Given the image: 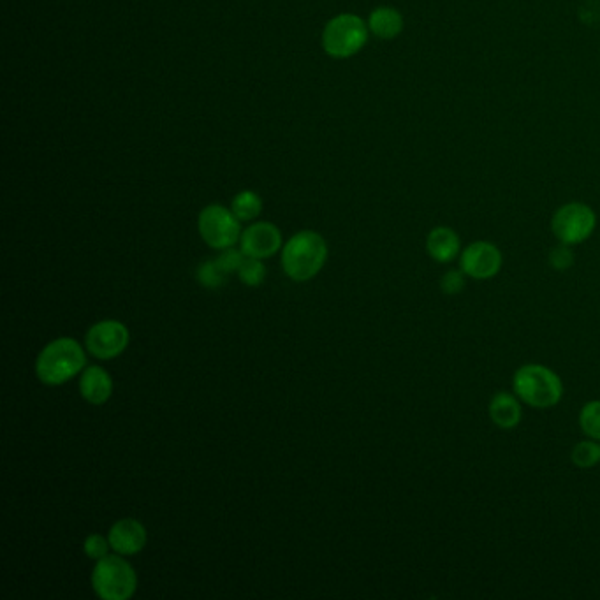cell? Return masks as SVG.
<instances>
[{
  "label": "cell",
  "mask_w": 600,
  "mask_h": 600,
  "mask_svg": "<svg viewBox=\"0 0 600 600\" xmlns=\"http://www.w3.org/2000/svg\"><path fill=\"white\" fill-rule=\"evenodd\" d=\"M87 365V354L78 340L62 337L39 352L36 375L46 386H62L80 375Z\"/></svg>",
  "instance_id": "obj_1"
},
{
  "label": "cell",
  "mask_w": 600,
  "mask_h": 600,
  "mask_svg": "<svg viewBox=\"0 0 600 600\" xmlns=\"http://www.w3.org/2000/svg\"><path fill=\"white\" fill-rule=\"evenodd\" d=\"M328 261V243L315 231H300L282 249V270L293 282H308Z\"/></svg>",
  "instance_id": "obj_2"
},
{
  "label": "cell",
  "mask_w": 600,
  "mask_h": 600,
  "mask_svg": "<svg viewBox=\"0 0 600 600\" xmlns=\"http://www.w3.org/2000/svg\"><path fill=\"white\" fill-rule=\"evenodd\" d=\"M514 395L532 409L557 407L564 396V382L548 366L528 363L516 370L513 377Z\"/></svg>",
  "instance_id": "obj_3"
},
{
  "label": "cell",
  "mask_w": 600,
  "mask_h": 600,
  "mask_svg": "<svg viewBox=\"0 0 600 600\" xmlns=\"http://www.w3.org/2000/svg\"><path fill=\"white\" fill-rule=\"evenodd\" d=\"M92 588L99 599L129 600L138 590V576L122 555H108L96 562Z\"/></svg>",
  "instance_id": "obj_4"
},
{
  "label": "cell",
  "mask_w": 600,
  "mask_h": 600,
  "mask_svg": "<svg viewBox=\"0 0 600 600\" xmlns=\"http://www.w3.org/2000/svg\"><path fill=\"white\" fill-rule=\"evenodd\" d=\"M368 23L358 15L344 13L328 22L322 32V48L335 59H349L361 52L368 41Z\"/></svg>",
  "instance_id": "obj_5"
},
{
  "label": "cell",
  "mask_w": 600,
  "mask_h": 600,
  "mask_svg": "<svg viewBox=\"0 0 600 600\" xmlns=\"http://www.w3.org/2000/svg\"><path fill=\"white\" fill-rule=\"evenodd\" d=\"M199 235L215 250L233 249L242 238L240 220L226 206L208 205L198 217Z\"/></svg>",
  "instance_id": "obj_6"
},
{
  "label": "cell",
  "mask_w": 600,
  "mask_h": 600,
  "mask_svg": "<svg viewBox=\"0 0 600 600\" xmlns=\"http://www.w3.org/2000/svg\"><path fill=\"white\" fill-rule=\"evenodd\" d=\"M597 227V215L585 203H567L560 206L553 219L551 231L558 242L565 245H579L593 235Z\"/></svg>",
  "instance_id": "obj_7"
},
{
  "label": "cell",
  "mask_w": 600,
  "mask_h": 600,
  "mask_svg": "<svg viewBox=\"0 0 600 600\" xmlns=\"http://www.w3.org/2000/svg\"><path fill=\"white\" fill-rule=\"evenodd\" d=\"M131 342V333L124 322L101 321L87 331L85 347L97 359L118 358Z\"/></svg>",
  "instance_id": "obj_8"
},
{
  "label": "cell",
  "mask_w": 600,
  "mask_h": 600,
  "mask_svg": "<svg viewBox=\"0 0 600 600\" xmlns=\"http://www.w3.org/2000/svg\"><path fill=\"white\" fill-rule=\"evenodd\" d=\"M502 264L504 256L495 243L479 240L461 250L460 268L470 279L491 280L500 273Z\"/></svg>",
  "instance_id": "obj_9"
},
{
  "label": "cell",
  "mask_w": 600,
  "mask_h": 600,
  "mask_svg": "<svg viewBox=\"0 0 600 600\" xmlns=\"http://www.w3.org/2000/svg\"><path fill=\"white\" fill-rule=\"evenodd\" d=\"M240 249L245 256L256 259L275 256L282 249V233L271 222H256L243 231Z\"/></svg>",
  "instance_id": "obj_10"
},
{
  "label": "cell",
  "mask_w": 600,
  "mask_h": 600,
  "mask_svg": "<svg viewBox=\"0 0 600 600\" xmlns=\"http://www.w3.org/2000/svg\"><path fill=\"white\" fill-rule=\"evenodd\" d=\"M108 539H110L111 549L115 553L122 557H132V555H138L147 546V528L141 521L124 518V520H118L110 528Z\"/></svg>",
  "instance_id": "obj_11"
},
{
  "label": "cell",
  "mask_w": 600,
  "mask_h": 600,
  "mask_svg": "<svg viewBox=\"0 0 600 600\" xmlns=\"http://www.w3.org/2000/svg\"><path fill=\"white\" fill-rule=\"evenodd\" d=\"M80 395L90 405H104L113 395V379L103 366H88L80 377Z\"/></svg>",
  "instance_id": "obj_12"
},
{
  "label": "cell",
  "mask_w": 600,
  "mask_h": 600,
  "mask_svg": "<svg viewBox=\"0 0 600 600\" xmlns=\"http://www.w3.org/2000/svg\"><path fill=\"white\" fill-rule=\"evenodd\" d=\"M426 252L435 263H453L461 254L460 236L451 227H435L426 236Z\"/></svg>",
  "instance_id": "obj_13"
},
{
  "label": "cell",
  "mask_w": 600,
  "mask_h": 600,
  "mask_svg": "<svg viewBox=\"0 0 600 600\" xmlns=\"http://www.w3.org/2000/svg\"><path fill=\"white\" fill-rule=\"evenodd\" d=\"M488 412H490L493 425L502 430H513L520 425L521 419H523L520 398L514 393H507V391H498L493 395Z\"/></svg>",
  "instance_id": "obj_14"
},
{
  "label": "cell",
  "mask_w": 600,
  "mask_h": 600,
  "mask_svg": "<svg viewBox=\"0 0 600 600\" xmlns=\"http://www.w3.org/2000/svg\"><path fill=\"white\" fill-rule=\"evenodd\" d=\"M368 29L379 39H395L403 30V16L398 9L381 6L368 16Z\"/></svg>",
  "instance_id": "obj_15"
},
{
  "label": "cell",
  "mask_w": 600,
  "mask_h": 600,
  "mask_svg": "<svg viewBox=\"0 0 600 600\" xmlns=\"http://www.w3.org/2000/svg\"><path fill=\"white\" fill-rule=\"evenodd\" d=\"M231 210L240 222H249V220L257 219L263 212V199L256 192L242 191L233 199Z\"/></svg>",
  "instance_id": "obj_16"
},
{
  "label": "cell",
  "mask_w": 600,
  "mask_h": 600,
  "mask_svg": "<svg viewBox=\"0 0 600 600\" xmlns=\"http://www.w3.org/2000/svg\"><path fill=\"white\" fill-rule=\"evenodd\" d=\"M571 461L578 469H593L600 463L599 440L586 439L572 447Z\"/></svg>",
  "instance_id": "obj_17"
},
{
  "label": "cell",
  "mask_w": 600,
  "mask_h": 600,
  "mask_svg": "<svg viewBox=\"0 0 600 600\" xmlns=\"http://www.w3.org/2000/svg\"><path fill=\"white\" fill-rule=\"evenodd\" d=\"M579 428L588 439L600 442V400L585 403L579 410Z\"/></svg>",
  "instance_id": "obj_18"
},
{
  "label": "cell",
  "mask_w": 600,
  "mask_h": 600,
  "mask_svg": "<svg viewBox=\"0 0 600 600\" xmlns=\"http://www.w3.org/2000/svg\"><path fill=\"white\" fill-rule=\"evenodd\" d=\"M238 277H240L245 286H261L264 279H266V266H264L263 259L245 257V261H243L240 270H238Z\"/></svg>",
  "instance_id": "obj_19"
},
{
  "label": "cell",
  "mask_w": 600,
  "mask_h": 600,
  "mask_svg": "<svg viewBox=\"0 0 600 600\" xmlns=\"http://www.w3.org/2000/svg\"><path fill=\"white\" fill-rule=\"evenodd\" d=\"M110 539L104 537L101 534L88 535L85 542H83V551L88 558H92L94 562L101 560V558L108 557L110 555Z\"/></svg>",
  "instance_id": "obj_20"
},
{
  "label": "cell",
  "mask_w": 600,
  "mask_h": 600,
  "mask_svg": "<svg viewBox=\"0 0 600 600\" xmlns=\"http://www.w3.org/2000/svg\"><path fill=\"white\" fill-rule=\"evenodd\" d=\"M198 280L208 289H219L224 284V271L217 261H206L198 268Z\"/></svg>",
  "instance_id": "obj_21"
},
{
  "label": "cell",
  "mask_w": 600,
  "mask_h": 600,
  "mask_svg": "<svg viewBox=\"0 0 600 600\" xmlns=\"http://www.w3.org/2000/svg\"><path fill=\"white\" fill-rule=\"evenodd\" d=\"M548 261L549 266H551L553 270H569L572 264H574V252L571 250V245L560 243L558 247H555V249L549 252Z\"/></svg>",
  "instance_id": "obj_22"
},
{
  "label": "cell",
  "mask_w": 600,
  "mask_h": 600,
  "mask_svg": "<svg viewBox=\"0 0 600 600\" xmlns=\"http://www.w3.org/2000/svg\"><path fill=\"white\" fill-rule=\"evenodd\" d=\"M467 286V275L463 273V270H449L446 275L440 280V289L442 293L454 296V294H460L463 289Z\"/></svg>",
  "instance_id": "obj_23"
},
{
  "label": "cell",
  "mask_w": 600,
  "mask_h": 600,
  "mask_svg": "<svg viewBox=\"0 0 600 600\" xmlns=\"http://www.w3.org/2000/svg\"><path fill=\"white\" fill-rule=\"evenodd\" d=\"M245 257L247 256L243 254L242 249H227L222 250V256L219 259H215V261L219 264L220 270L224 271V273H231V271L240 270Z\"/></svg>",
  "instance_id": "obj_24"
}]
</instances>
